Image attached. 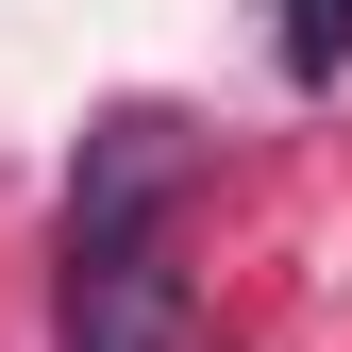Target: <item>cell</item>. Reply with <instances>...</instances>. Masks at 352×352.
I'll return each instance as SVG.
<instances>
[{
    "label": "cell",
    "mask_w": 352,
    "mask_h": 352,
    "mask_svg": "<svg viewBox=\"0 0 352 352\" xmlns=\"http://www.w3.org/2000/svg\"><path fill=\"white\" fill-rule=\"evenodd\" d=\"M67 352H185V319H201V302H185V252H168V235H84L67 252Z\"/></svg>",
    "instance_id": "1"
},
{
    "label": "cell",
    "mask_w": 352,
    "mask_h": 352,
    "mask_svg": "<svg viewBox=\"0 0 352 352\" xmlns=\"http://www.w3.org/2000/svg\"><path fill=\"white\" fill-rule=\"evenodd\" d=\"M168 185H185V118L118 101L101 135H84V185H67V252H84V235H168Z\"/></svg>",
    "instance_id": "2"
},
{
    "label": "cell",
    "mask_w": 352,
    "mask_h": 352,
    "mask_svg": "<svg viewBox=\"0 0 352 352\" xmlns=\"http://www.w3.org/2000/svg\"><path fill=\"white\" fill-rule=\"evenodd\" d=\"M336 51H352V0H302V17H285V67H302V84H319Z\"/></svg>",
    "instance_id": "3"
}]
</instances>
